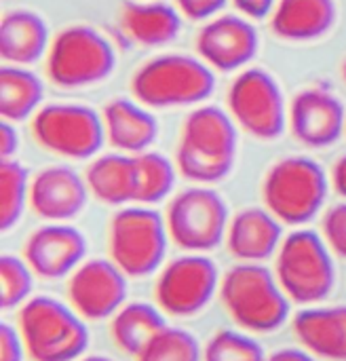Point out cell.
<instances>
[{
    "label": "cell",
    "instance_id": "1",
    "mask_svg": "<svg viewBox=\"0 0 346 361\" xmlns=\"http://www.w3.org/2000/svg\"><path fill=\"white\" fill-rule=\"evenodd\" d=\"M235 157L237 129L233 118L216 106L190 112L175 152L180 173L199 184H214L230 173Z\"/></svg>",
    "mask_w": 346,
    "mask_h": 361
},
{
    "label": "cell",
    "instance_id": "2",
    "mask_svg": "<svg viewBox=\"0 0 346 361\" xmlns=\"http://www.w3.org/2000/svg\"><path fill=\"white\" fill-rule=\"evenodd\" d=\"M222 302L237 326L249 332L279 330L290 317V298L277 275L260 262L233 267L220 288Z\"/></svg>",
    "mask_w": 346,
    "mask_h": 361
},
{
    "label": "cell",
    "instance_id": "3",
    "mask_svg": "<svg viewBox=\"0 0 346 361\" xmlns=\"http://www.w3.org/2000/svg\"><path fill=\"white\" fill-rule=\"evenodd\" d=\"M17 326L34 361H76L89 347L85 319L49 296H36L21 305Z\"/></svg>",
    "mask_w": 346,
    "mask_h": 361
},
{
    "label": "cell",
    "instance_id": "4",
    "mask_svg": "<svg viewBox=\"0 0 346 361\" xmlns=\"http://www.w3.org/2000/svg\"><path fill=\"white\" fill-rule=\"evenodd\" d=\"M216 78L205 61L190 55L169 53L146 61L131 80L137 102L150 108L190 106L214 93Z\"/></svg>",
    "mask_w": 346,
    "mask_h": 361
},
{
    "label": "cell",
    "instance_id": "5",
    "mask_svg": "<svg viewBox=\"0 0 346 361\" xmlns=\"http://www.w3.org/2000/svg\"><path fill=\"white\" fill-rule=\"evenodd\" d=\"M262 197L279 222L298 226L313 220L326 203L328 178L313 159L288 157L268 169Z\"/></svg>",
    "mask_w": 346,
    "mask_h": 361
},
{
    "label": "cell",
    "instance_id": "6",
    "mask_svg": "<svg viewBox=\"0 0 346 361\" xmlns=\"http://www.w3.org/2000/svg\"><path fill=\"white\" fill-rule=\"evenodd\" d=\"M275 275L288 298L298 305L323 300L336 281L330 247L313 231H296L281 241Z\"/></svg>",
    "mask_w": 346,
    "mask_h": 361
},
{
    "label": "cell",
    "instance_id": "7",
    "mask_svg": "<svg viewBox=\"0 0 346 361\" xmlns=\"http://www.w3.org/2000/svg\"><path fill=\"white\" fill-rule=\"evenodd\" d=\"M167 237V224L154 209L125 207L110 220V258L127 277L152 275L165 258Z\"/></svg>",
    "mask_w": 346,
    "mask_h": 361
},
{
    "label": "cell",
    "instance_id": "8",
    "mask_svg": "<svg viewBox=\"0 0 346 361\" xmlns=\"http://www.w3.org/2000/svg\"><path fill=\"white\" fill-rule=\"evenodd\" d=\"M116 55L112 44L89 25H72L57 34L49 49L47 74L63 89L95 85L112 74Z\"/></svg>",
    "mask_w": 346,
    "mask_h": 361
},
{
    "label": "cell",
    "instance_id": "9",
    "mask_svg": "<svg viewBox=\"0 0 346 361\" xmlns=\"http://www.w3.org/2000/svg\"><path fill=\"white\" fill-rule=\"evenodd\" d=\"M165 224L178 247L190 254L209 252L226 237L228 207L211 188H188L169 203Z\"/></svg>",
    "mask_w": 346,
    "mask_h": 361
},
{
    "label": "cell",
    "instance_id": "10",
    "mask_svg": "<svg viewBox=\"0 0 346 361\" xmlns=\"http://www.w3.org/2000/svg\"><path fill=\"white\" fill-rule=\"evenodd\" d=\"M36 142L68 159H89L104 142L106 127L95 110L78 104H51L40 108L32 121Z\"/></svg>",
    "mask_w": 346,
    "mask_h": 361
},
{
    "label": "cell",
    "instance_id": "11",
    "mask_svg": "<svg viewBox=\"0 0 346 361\" xmlns=\"http://www.w3.org/2000/svg\"><path fill=\"white\" fill-rule=\"evenodd\" d=\"M235 121L258 140H275L285 127V106L277 80L262 68L241 72L228 91Z\"/></svg>",
    "mask_w": 346,
    "mask_h": 361
},
{
    "label": "cell",
    "instance_id": "12",
    "mask_svg": "<svg viewBox=\"0 0 346 361\" xmlns=\"http://www.w3.org/2000/svg\"><path fill=\"white\" fill-rule=\"evenodd\" d=\"M218 288V267L201 254H188L169 262L154 286L156 305L173 317L201 313Z\"/></svg>",
    "mask_w": 346,
    "mask_h": 361
},
{
    "label": "cell",
    "instance_id": "13",
    "mask_svg": "<svg viewBox=\"0 0 346 361\" xmlns=\"http://www.w3.org/2000/svg\"><path fill=\"white\" fill-rule=\"evenodd\" d=\"M66 292L85 322H101L125 307L127 275L112 260H87L70 275Z\"/></svg>",
    "mask_w": 346,
    "mask_h": 361
},
{
    "label": "cell",
    "instance_id": "14",
    "mask_svg": "<svg viewBox=\"0 0 346 361\" xmlns=\"http://www.w3.org/2000/svg\"><path fill=\"white\" fill-rule=\"evenodd\" d=\"M85 254V235L61 222L34 231L23 247V260L40 279H61L72 275L82 264Z\"/></svg>",
    "mask_w": 346,
    "mask_h": 361
},
{
    "label": "cell",
    "instance_id": "15",
    "mask_svg": "<svg viewBox=\"0 0 346 361\" xmlns=\"http://www.w3.org/2000/svg\"><path fill=\"white\" fill-rule=\"evenodd\" d=\"M197 51L211 68L230 72L245 66L256 55L258 34L254 25L241 17H216L199 32Z\"/></svg>",
    "mask_w": 346,
    "mask_h": 361
},
{
    "label": "cell",
    "instance_id": "16",
    "mask_svg": "<svg viewBox=\"0 0 346 361\" xmlns=\"http://www.w3.org/2000/svg\"><path fill=\"white\" fill-rule=\"evenodd\" d=\"M89 186L70 167H47L30 182V207L51 222L72 220L87 205Z\"/></svg>",
    "mask_w": 346,
    "mask_h": 361
},
{
    "label": "cell",
    "instance_id": "17",
    "mask_svg": "<svg viewBox=\"0 0 346 361\" xmlns=\"http://www.w3.org/2000/svg\"><path fill=\"white\" fill-rule=\"evenodd\" d=\"M345 129V108L336 95L326 89H307L292 102V131L311 146L323 148L334 144Z\"/></svg>",
    "mask_w": 346,
    "mask_h": 361
},
{
    "label": "cell",
    "instance_id": "18",
    "mask_svg": "<svg viewBox=\"0 0 346 361\" xmlns=\"http://www.w3.org/2000/svg\"><path fill=\"white\" fill-rule=\"evenodd\" d=\"M226 245L241 262H262L277 254L281 245V224L268 209H243L228 224Z\"/></svg>",
    "mask_w": 346,
    "mask_h": 361
},
{
    "label": "cell",
    "instance_id": "19",
    "mask_svg": "<svg viewBox=\"0 0 346 361\" xmlns=\"http://www.w3.org/2000/svg\"><path fill=\"white\" fill-rule=\"evenodd\" d=\"M294 332L309 353L346 361V307L304 309L294 317Z\"/></svg>",
    "mask_w": 346,
    "mask_h": 361
},
{
    "label": "cell",
    "instance_id": "20",
    "mask_svg": "<svg viewBox=\"0 0 346 361\" xmlns=\"http://www.w3.org/2000/svg\"><path fill=\"white\" fill-rule=\"evenodd\" d=\"M334 21V0H279L271 19V27L283 40L304 42L330 32Z\"/></svg>",
    "mask_w": 346,
    "mask_h": 361
},
{
    "label": "cell",
    "instance_id": "21",
    "mask_svg": "<svg viewBox=\"0 0 346 361\" xmlns=\"http://www.w3.org/2000/svg\"><path fill=\"white\" fill-rule=\"evenodd\" d=\"M108 142L123 152H144L159 133L154 116L131 99H112L104 110Z\"/></svg>",
    "mask_w": 346,
    "mask_h": 361
},
{
    "label": "cell",
    "instance_id": "22",
    "mask_svg": "<svg viewBox=\"0 0 346 361\" xmlns=\"http://www.w3.org/2000/svg\"><path fill=\"white\" fill-rule=\"evenodd\" d=\"M49 42V30L32 11H11L0 23V55L11 66H27L40 59Z\"/></svg>",
    "mask_w": 346,
    "mask_h": 361
},
{
    "label": "cell",
    "instance_id": "23",
    "mask_svg": "<svg viewBox=\"0 0 346 361\" xmlns=\"http://www.w3.org/2000/svg\"><path fill=\"white\" fill-rule=\"evenodd\" d=\"M121 23L135 42L146 47L167 44L182 30L178 11L165 2H125Z\"/></svg>",
    "mask_w": 346,
    "mask_h": 361
},
{
    "label": "cell",
    "instance_id": "24",
    "mask_svg": "<svg viewBox=\"0 0 346 361\" xmlns=\"http://www.w3.org/2000/svg\"><path fill=\"white\" fill-rule=\"evenodd\" d=\"M91 195L108 205L135 201V159L127 154H104L87 169Z\"/></svg>",
    "mask_w": 346,
    "mask_h": 361
},
{
    "label": "cell",
    "instance_id": "25",
    "mask_svg": "<svg viewBox=\"0 0 346 361\" xmlns=\"http://www.w3.org/2000/svg\"><path fill=\"white\" fill-rule=\"evenodd\" d=\"M165 328L167 326L161 315V309L146 302H131L114 315L110 332L114 345L121 351L137 357L150 345V341Z\"/></svg>",
    "mask_w": 346,
    "mask_h": 361
},
{
    "label": "cell",
    "instance_id": "26",
    "mask_svg": "<svg viewBox=\"0 0 346 361\" xmlns=\"http://www.w3.org/2000/svg\"><path fill=\"white\" fill-rule=\"evenodd\" d=\"M42 82L40 78L21 68L4 66L0 70V114L2 121L17 123L32 116L42 102Z\"/></svg>",
    "mask_w": 346,
    "mask_h": 361
},
{
    "label": "cell",
    "instance_id": "27",
    "mask_svg": "<svg viewBox=\"0 0 346 361\" xmlns=\"http://www.w3.org/2000/svg\"><path fill=\"white\" fill-rule=\"evenodd\" d=\"M135 159V203H159L163 201L175 182L173 165L159 152H140Z\"/></svg>",
    "mask_w": 346,
    "mask_h": 361
},
{
    "label": "cell",
    "instance_id": "28",
    "mask_svg": "<svg viewBox=\"0 0 346 361\" xmlns=\"http://www.w3.org/2000/svg\"><path fill=\"white\" fill-rule=\"evenodd\" d=\"M30 176L27 169L11 159L0 165V228L11 231L30 203Z\"/></svg>",
    "mask_w": 346,
    "mask_h": 361
},
{
    "label": "cell",
    "instance_id": "29",
    "mask_svg": "<svg viewBox=\"0 0 346 361\" xmlns=\"http://www.w3.org/2000/svg\"><path fill=\"white\" fill-rule=\"evenodd\" d=\"M137 361H201L199 341L180 328H165L135 357Z\"/></svg>",
    "mask_w": 346,
    "mask_h": 361
},
{
    "label": "cell",
    "instance_id": "30",
    "mask_svg": "<svg viewBox=\"0 0 346 361\" xmlns=\"http://www.w3.org/2000/svg\"><path fill=\"white\" fill-rule=\"evenodd\" d=\"M34 271L30 264L17 256L0 258V307L2 311L15 309L30 300Z\"/></svg>",
    "mask_w": 346,
    "mask_h": 361
},
{
    "label": "cell",
    "instance_id": "31",
    "mask_svg": "<svg viewBox=\"0 0 346 361\" xmlns=\"http://www.w3.org/2000/svg\"><path fill=\"white\" fill-rule=\"evenodd\" d=\"M205 361H266L262 347L235 330H220L211 336L203 353Z\"/></svg>",
    "mask_w": 346,
    "mask_h": 361
},
{
    "label": "cell",
    "instance_id": "32",
    "mask_svg": "<svg viewBox=\"0 0 346 361\" xmlns=\"http://www.w3.org/2000/svg\"><path fill=\"white\" fill-rule=\"evenodd\" d=\"M323 237L328 247L346 260V203L334 205L323 218Z\"/></svg>",
    "mask_w": 346,
    "mask_h": 361
},
{
    "label": "cell",
    "instance_id": "33",
    "mask_svg": "<svg viewBox=\"0 0 346 361\" xmlns=\"http://www.w3.org/2000/svg\"><path fill=\"white\" fill-rule=\"evenodd\" d=\"M23 338L19 330L8 324L0 326V361H23Z\"/></svg>",
    "mask_w": 346,
    "mask_h": 361
},
{
    "label": "cell",
    "instance_id": "34",
    "mask_svg": "<svg viewBox=\"0 0 346 361\" xmlns=\"http://www.w3.org/2000/svg\"><path fill=\"white\" fill-rule=\"evenodd\" d=\"M175 4L182 15L194 21H201V19L216 15L226 4V0H175Z\"/></svg>",
    "mask_w": 346,
    "mask_h": 361
},
{
    "label": "cell",
    "instance_id": "35",
    "mask_svg": "<svg viewBox=\"0 0 346 361\" xmlns=\"http://www.w3.org/2000/svg\"><path fill=\"white\" fill-rule=\"evenodd\" d=\"M235 6L243 15H247V17L262 19V17H266L273 11L275 0H235Z\"/></svg>",
    "mask_w": 346,
    "mask_h": 361
},
{
    "label": "cell",
    "instance_id": "36",
    "mask_svg": "<svg viewBox=\"0 0 346 361\" xmlns=\"http://www.w3.org/2000/svg\"><path fill=\"white\" fill-rule=\"evenodd\" d=\"M17 144H19L17 131L11 127L8 121H2V125H0V154H2V161H6V159H11L15 154Z\"/></svg>",
    "mask_w": 346,
    "mask_h": 361
},
{
    "label": "cell",
    "instance_id": "37",
    "mask_svg": "<svg viewBox=\"0 0 346 361\" xmlns=\"http://www.w3.org/2000/svg\"><path fill=\"white\" fill-rule=\"evenodd\" d=\"M332 184H334V190L346 199V154L340 157L332 167Z\"/></svg>",
    "mask_w": 346,
    "mask_h": 361
},
{
    "label": "cell",
    "instance_id": "38",
    "mask_svg": "<svg viewBox=\"0 0 346 361\" xmlns=\"http://www.w3.org/2000/svg\"><path fill=\"white\" fill-rule=\"evenodd\" d=\"M266 361H315L309 351L302 349H281L277 353H273L271 357H266Z\"/></svg>",
    "mask_w": 346,
    "mask_h": 361
},
{
    "label": "cell",
    "instance_id": "39",
    "mask_svg": "<svg viewBox=\"0 0 346 361\" xmlns=\"http://www.w3.org/2000/svg\"><path fill=\"white\" fill-rule=\"evenodd\" d=\"M80 361H112V360H108V357H101V355H91V357H85V360H80Z\"/></svg>",
    "mask_w": 346,
    "mask_h": 361
},
{
    "label": "cell",
    "instance_id": "40",
    "mask_svg": "<svg viewBox=\"0 0 346 361\" xmlns=\"http://www.w3.org/2000/svg\"><path fill=\"white\" fill-rule=\"evenodd\" d=\"M342 76H345V80H346V61H345V66H342Z\"/></svg>",
    "mask_w": 346,
    "mask_h": 361
}]
</instances>
